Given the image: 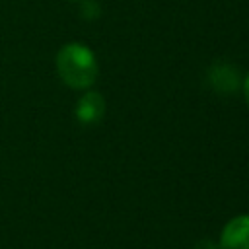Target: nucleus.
I'll list each match as a JSON object with an SVG mask.
<instances>
[{"mask_svg": "<svg viewBox=\"0 0 249 249\" xmlns=\"http://www.w3.org/2000/svg\"><path fill=\"white\" fill-rule=\"evenodd\" d=\"M220 249H249V216H237L226 224Z\"/></svg>", "mask_w": 249, "mask_h": 249, "instance_id": "obj_2", "label": "nucleus"}, {"mask_svg": "<svg viewBox=\"0 0 249 249\" xmlns=\"http://www.w3.org/2000/svg\"><path fill=\"white\" fill-rule=\"evenodd\" d=\"M243 91H245V99H247V105H249V76L245 78V84H243Z\"/></svg>", "mask_w": 249, "mask_h": 249, "instance_id": "obj_5", "label": "nucleus"}, {"mask_svg": "<svg viewBox=\"0 0 249 249\" xmlns=\"http://www.w3.org/2000/svg\"><path fill=\"white\" fill-rule=\"evenodd\" d=\"M105 113V99L97 91H88L76 105V117L84 124L97 123Z\"/></svg>", "mask_w": 249, "mask_h": 249, "instance_id": "obj_3", "label": "nucleus"}, {"mask_svg": "<svg viewBox=\"0 0 249 249\" xmlns=\"http://www.w3.org/2000/svg\"><path fill=\"white\" fill-rule=\"evenodd\" d=\"M56 70L64 84L74 89L89 88L97 80L95 54L80 43L64 45L56 54Z\"/></svg>", "mask_w": 249, "mask_h": 249, "instance_id": "obj_1", "label": "nucleus"}, {"mask_svg": "<svg viewBox=\"0 0 249 249\" xmlns=\"http://www.w3.org/2000/svg\"><path fill=\"white\" fill-rule=\"evenodd\" d=\"M212 82L216 84V88L218 89H222V86H226L224 89H235V86H237V76H235V72L231 70V68H216V70H212Z\"/></svg>", "mask_w": 249, "mask_h": 249, "instance_id": "obj_4", "label": "nucleus"}]
</instances>
